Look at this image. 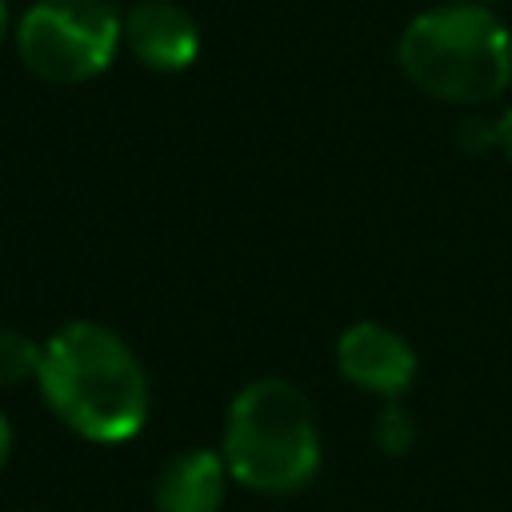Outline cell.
<instances>
[{
	"label": "cell",
	"mask_w": 512,
	"mask_h": 512,
	"mask_svg": "<svg viewBox=\"0 0 512 512\" xmlns=\"http://www.w3.org/2000/svg\"><path fill=\"white\" fill-rule=\"evenodd\" d=\"M8 20H12V12H8V0H0V40L8 36Z\"/></svg>",
	"instance_id": "4fadbf2b"
},
{
	"label": "cell",
	"mask_w": 512,
	"mask_h": 512,
	"mask_svg": "<svg viewBox=\"0 0 512 512\" xmlns=\"http://www.w3.org/2000/svg\"><path fill=\"white\" fill-rule=\"evenodd\" d=\"M124 44L152 72H184L200 52V24L172 0H140L124 16Z\"/></svg>",
	"instance_id": "8992f818"
},
{
	"label": "cell",
	"mask_w": 512,
	"mask_h": 512,
	"mask_svg": "<svg viewBox=\"0 0 512 512\" xmlns=\"http://www.w3.org/2000/svg\"><path fill=\"white\" fill-rule=\"evenodd\" d=\"M124 40V16L108 0H36L16 20L24 68L48 84L96 80Z\"/></svg>",
	"instance_id": "277c9868"
},
{
	"label": "cell",
	"mask_w": 512,
	"mask_h": 512,
	"mask_svg": "<svg viewBox=\"0 0 512 512\" xmlns=\"http://www.w3.org/2000/svg\"><path fill=\"white\" fill-rule=\"evenodd\" d=\"M220 456L228 476L252 492H300L320 468V428L312 400L292 380H252L228 404Z\"/></svg>",
	"instance_id": "3957f363"
},
{
	"label": "cell",
	"mask_w": 512,
	"mask_h": 512,
	"mask_svg": "<svg viewBox=\"0 0 512 512\" xmlns=\"http://www.w3.org/2000/svg\"><path fill=\"white\" fill-rule=\"evenodd\" d=\"M336 368L348 384L376 392V396H400L416 380V352L412 344L376 320H356L336 340Z\"/></svg>",
	"instance_id": "5b68a950"
},
{
	"label": "cell",
	"mask_w": 512,
	"mask_h": 512,
	"mask_svg": "<svg viewBox=\"0 0 512 512\" xmlns=\"http://www.w3.org/2000/svg\"><path fill=\"white\" fill-rule=\"evenodd\" d=\"M8 456H12V424H8V416L0 412V468L8 464Z\"/></svg>",
	"instance_id": "7c38bea8"
},
{
	"label": "cell",
	"mask_w": 512,
	"mask_h": 512,
	"mask_svg": "<svg viewBox=\"0 0 512 512\" xmlns=\"http://www.w3.org/2000/svg\"><path fill=\"white\" fill-rule=\"evenodd\" d=\"M396 64L424 96L484 104L512 84V36L484 4H436L408 20Z\"/></svg>",
	"instance_id": "7a4b0ae2"
},
{
	"label": "cell",
	"mask_w": 512,
	"mask_h": 512,
	"mask_svg": "<svg viewBox=\"0 0 512 512\" xmlns=\"http://www.w3.org/2000/svg\"><path fill=\"white\" fill-rule=\"evenodd\" d=\"M228 488V464L220 452L188 448L172 456L152 484L156 512H216L224 504Z\"/></svg>",
	"instance_id": "52a82bcc"
},
{
	"label": "cell",
	"mask_w": 512,
	"mask_h": 512,
	"mask_svg": "<svg viewBox=\"0 0 512 512\" xmlns=\"http://www.w3.org/2000/svg\"><path fill=\"white\" fill-rule=\"evenodd\" d=\"M456 140H460V148H468V152H488V148L496 144V120H480V116H472V120L460 124Z\"/></svg>",
	"instance_id": "30bf717a"
},
{
	"label": "cell",
	"mask_w": 512,
	"mask_h": 512,
	"mask_svg": "<svg viewBox=\"0 0 512 512\" xmlns=\"http://www.w3.org/2000/svg\"><path fill=\"white\" fill-rule=\"evenodd\" d=\"M496 144H500V148H504V156L512 160V108L496 120Z\"/></svg>",
	"instance_id": "8fae6325"
},
{
	"label": "cell",
	"mask_w": 512,
	"mask_h": 512,
	"mask_svg": "<svg viewBox=\"0 0 512 512\" xmlns=\"http://www.w3.org/2000/svg\"><path fill=\"white\" fill-rule=\"evenodd\" d=\"M40 396L84 440L120 444L148 420V376L136 352L96 320H72L44 344Z\"/></svg>",
	"instance_id": "6da1fadb"
},
{
	"label": "cell",
	"mask_w": 512,
	"mask_h": 512,
	"mask_svg": "<svg viewBox=\"0 0 512 512\" xmlns=\"http://www.w3.org/2000/svg\"><path fill=\"white\" fill-rule=\"evenodd\" d=\"M376 444L384 452H408L416 444V420L404 412V408H384L380 420H376Z\"/></svg>",
	"instance_id": "9c48e42d"
},
{
	"label": "cell",
	"mask_w": 512,
	"mask_h": 512,
	"mask_svg": "<svg viewBox=\"0 0 512 512\" xmlns=\"http://www.w3.org/2000/svg\"><path fill=\"white\" fill-rule=\"evenodd\" d=\"M40 360H44V344H36L32 336H24L16 328H0V388L36 380Z\"/></svg>",
	"instance_id": "ba28073f"
}]
</instances>
